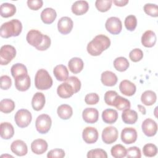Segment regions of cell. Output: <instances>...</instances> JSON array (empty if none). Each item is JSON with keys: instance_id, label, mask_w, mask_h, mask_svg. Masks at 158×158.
Segmentation results:
<instances>
[{"instance_id": "obj_28", "label": "cell", "mask_w": 158, "mask_h": 158, "mask_svg": "<svg viewBox=\"0 0 158 158\" xmlns=\"http://www.w3.org/2000/svg\"><path fill=\"white\" fill-rule=\"evenodd\" d=\"M102 120L108 124L115 123L118 118V112L113 109H107L102 113Z\"/></svg>"}, {"instance_id": "obj_21", "label": "cell", "mask_w": 158, "mask_h": 158, "mask_svg": "<svg viewBox=\"0 0 158 158\" xmlns=\"http://www.w3.org/2000/svg\"><path fill=\"white\" fill-rule=\"evenodd\" d=\"M101 80L104 85L107 86H113L117 83L118 78L114 72L107 70L102 73Z\"/></svg>"}, {"instance_id": "obj_30", "label": "cell", "mask_w": 158, "mask_h": 158, "mask_svg": "<svg viewBox=\"0 0 158 158\" xmlns=\"http://www.w3.org/2000/svg\"><path fill=\"white\" fill-rule=\"evenodd\" d=\"M16 12V7L15 5L4 2L1 5L0 7V14L1 17L4 18H8L13 16Z\"/></svg>"}, {"instance_id": "obj_11", "label": "cell", "mask_w": 158, "mask_h": 158, "mask_svg": "<svg viewBox=\"0 0 158 158\" xmlns=\"http://www.w3.org/2000/svg\"><path fill=\"white\" fill-rule=\"evenodd\" d=\"M82 137L86 143L93 144L98 141L99 133L94 127H87L83 130Z\"/></svg>"}, {"instance_id": "obj_5", "label": "cell", "mask_w": 158, "mask_h": 158, "mask_svg": "<svg viewBox=\"0 0 158 158\" xmlns=\"http://www.w3.org/2000/svg\"><path fill=\"white\" fill-rule=\"evenodd\" d=\"M31 114L29 110L25 109L19 110L14 116L15 122L20 128H25L28 127L31 123Z\"/></svg>"}, {"instance_id": "obj_39", "label": "cell", "mask_w": 158, "mask_h": 158, "mask_svg": "<svg viewBox=\"0 0 158 158\" xmlns=\"http://www.w3.org/2000/svg\"><path fill=\"white\" fill-rule=\"evenodd\" d=\"M143 152L146 157H154L157 153V148L152 143H148L143 146Z\"/></svg>"}, {"instance_id": "obj_34", "label": "cell", "mask_w": 158, "mask_h": 158, "mask_svg": "<svg viewBox=\"0 0 158 158\" xmlns=\"http://www.w3.org/2000/svg\"><path fill=\"white\" fill-rule=\"evenodd\" d=\"M113 106L115 107L119 110H124L130 109L131 104L129 100L118 95L114 102Z\"/></svg>"}, {"instance_id": "obj_36", "label": "cell", "mask_w": 158, "mask_h": 158, "mask_svg": "<svg viewBox=\"0 0 158 158\" xmlns=\"http://www.w3.org/2000/svg\"><path fill=\"white\" fill-rule=\"evenodd\" d=\"M15 102L10 99H4L0 102V110L2 112L9 114L15 109Z\"/></svg>"}, {"instance_id": "obj_19", "label": "cell", "mask_w": 158, "mask_h": 158, "mask_svg": "<svg viewBox=\"0 0 158 158\" xmlns=\"http://www.w3.org/2000/svg\"><path fill=\"white\" fill-rule=\"evenodd\" d=\"M57 93L61 98H69L73 96L75 93L72 86L68 83L64 81V83L59 85L57 88Z\"/></svg>"}, {"instance_id": "obj_10", "label": "cell", "mask_w": 158, "mask_h": 158, "mask_svg": "<svg viewBox=\"0 0 158 158\" xmlns=\"http://www.w3.org/2000/svg\"><path fill=\"white\" fill-rule=\"evenodd\" d=\"M44 35L40 31L36 30H30L26 36V40L28 44L31 46L37 48L39 46L43 40Z\"/></svg>"}, {"instance_id": "obj_31", "label": "cell", "mask_w": 158, "mask_h": 158, "mask_svg": "<svg viewBox=\"0 0 158 158\" xmlns=\"http://www.w3.org/2000/svg\"><path fill=\"white\" fill-rule=\"evenodd\" d=\"M57 113L61 119L68 120L72 116L73 109L68 104H62L58 107Z\"/></svg>"}, {"instance_id": "obj_9", "label": "cell", "mask_w": 158, "mask_h": 158, "mask_svg": "<svg viewBox=\"0 0 158 158\" xmlns=\"http://www.w3.org/2000/svg\"><path fill=\"white\" fill-rule=\"evenodd\" d=\"M120 137L123 143L127 144H132L137 139V131L134 128L126 127L122 130Z\"/></svg>"}, {"instance_id": "obj_33", "label": "cell", "mask_w": 158, "mask_h": 158, "mask_svg": "<svg viewBox=\"0 0 158 158\" xmlns=\"http://www.w3.org/2000/svg\"><path fill=\"white\" fill-rule=\"evenodd\" d=\"M10 72L12 77L14 78L19 76L28 74L26 66L21 63H17L14 64L10 69Z\"/></svg>"}, {"instance_id": "obj_46", "label": "cell", "mask_w": 158, "mask_h": 158, "mask_svg": "<svg viewBox=\"0 0 158 158\" xmlns=\"http://www.w3.org/2000/svg\"><path fill=\"white\" fill-rule=\"evenodd\" d=\"M128 158H140L141 153L139 148L136 146H132L127 150V156Z\"/></svg>"}, {"instance_id": "obj_50", "label": "cell", "mask_w": 158, "mask_h": 158, "mask_svg": "<svg viewBox=\"0 0 158 158\" xmlns=\"http://www.w3.org/2000/svg\"><path fill=\"white\" fill-rule=\"evenodd\" d=\"M28 7L33 10H37L42 7L43 1L42 0H28L27 1Z\"/></svg>"}, {"instance_id": "obj_4", "label": "cell", "mask_w": 158, "mask_h": 158, "mask_svg": "<svg viewBox=\"0 0 158 158\" xmlns=\"http://www.w3.org/2000/svg\"><path fill=\"white\" fill-rule=\"evenodd\" d=\"M16 56V49L11 45L6 44L1 48L0 64L1 65H7Z\"/></svg>"}, {"instance_id": "obj_26", "label": "cell", "mask_w": 158, "mask_h": 158, "mask_svg": "<svg viewBox=\"0 0 158 158\" xmlns=\"http://www.w3.org/2000/svg\"><path fill=\"white\" fill-rule=\"evenodd\" d=\"M68 66L70 71L73 73L77 74L80 73L83 69L84 63L80 57H73L69 60Z\"/></svg>"}, {"instance_id": "obj_53", "label": "cell", "mask_w": 158, "mask_h": 158, "mask_svg": "<svg viewBox=\"0 0 158 158\" xmlns=\"http://www.w3.org/2000/svg\"><path fill=\"white\" fill-rule=\"evenodd\" d=\"M137 107H138L139 110L141 112V113L142 114H143V115H145V114H146V108H145L143 106L140 105V104H138V105L137 106Z\"/></svg>"}, {"instance_id": "obj_17", "label": "cell", "mask_w": 158, "mask_h": 158, "mask_svg": "<svg viewBox=\"0 0 158 158\" xmlns=\"http://www.w3.org/2000/svg\"><path fill=\"white\" fill-rule=\"evenodd\" d=\"M119 89L120 92L125 96H133L136 90L135 85L128 80H122L119 85Z\"/></svg>"}, {"instance_id": "obj_22", "label": "cell", "mask_w": 158, "mask_h": 158, "mask_svg": "<svg viewBox=\"0 0 158 158\" xmlns=\"http://www.w3.org/2000/svg\"><path fill=\"white\" fill-rule=\"evenodd\" d=\"M72 12L76 15H81L89 9V4L86 1H75L72 6Z\"/></svg>"}, {"instance_id": "obj_1", "label": "cell", "mask_w": 158, "mask_h": 158, "mask_svg": "<svg viewBox=\"0 0 158 158\" xmlns=\"http://www.w3.org/2000/svg\"><path fill=\"white\" fill-rule=\"evenodd\" d=\"M110 45V39L104 35L96 36L87 45V51L91 56H99Z\"/></svg>"}, {"instance_id": "obj_29", "label": "cell", "mask_w": 158, "mask_h": 158, "mask_svg": "<svg viewBox=\"0 0 158 158\" xmlns=\"http://www.w3.org/2000/svg\"><path fill=\"white\" fill-rule=\"evenodd\" d=\"M137 112L130 109L123 110L122 114V118L123 122L126 124H134L138 120Z\"/></svg>"}, {"instance_id": "obj_7", "label": "cell", "mask_w": 158, "mask_h": 158, "mask_svg": "<svg viewBox=\"0 0 158 158\" xmlns=\"http://www.w3.org/2000/svg\"><path fill=\"white\" fill-rule=\"evenodd\" d=\"M105 27L107 31L112 35L119 34L122 29V24L120 19L117 17H111L107 19Z\"/></svg>"}, {"instance_id": "obj_44", "label": "cell", "mask_w": 158, "mask_h": 158, "mask_svg": "<svg viewBox=\"0 0 158 158\" xmlns=\"http://www.w3.org/2000/svg\"><path fill=\"white\" fill-rule=\"evenodd\" d=\"M129 57L131 61L137 62L143 59V52L139 48H135L130 52Z\"/></svg>"}, {"instance_id": "obj_49", "label": "cell", "mask_w": 158, "mask_h": 158, "mask_svg": "<svg viewBox=\"0 0 158 158\" xmlns=\"http://www.w3.org/2000/svg\"><path fill=\"white\" fill-rule=\"evenodd\" d=\"M1 80V88L4 90L8 89L12 85L11 78L7 75H2L0 77Z\"/></svg>"}, {"instance_id": "obj_13", "label": "cell", "mask_w": 158, "mask_h": 158, "mask_svg": "<svg viewBox=\"0 0 158 158\" xmlns=\"http://www.w3.org/2000/svg\"><path fill=\"white\" fill-rule=\"evenodd\" d=\"M73 27V22L69 17H62L57 22L58 31L62 35L69 34L72 31Z\"/></svg>"}, {"instance_id": "obj_47", "label": "cell", "mask_w": 158, "mask_h": 158, "mask_svg": "<svg viewBox=\"0 0 158 158\" xmlns=\"http://www.w3.org/2000/svg\"><path fill=\"white\" fill-rule=\"evenodd\" d=\"M99 101V97L97 93H91L87 94L85 97V102L88 105L96 104Z\"/></svg>"}, {"instance_id": "obj_42", "label": "cell", "mask_w": 158, "mask_h": 158, "mask_svg": "<svg viewBox=\"0 0 158 158\" xmlns=\"http://www.w3.org/2000/svg\"><path fill=\"white\" fill-rule=\"evenodd\" d=\"M87 157L93 158V157H101V158H107V152L102 149H94L89 151L87 153Z\"/></svg>"}, {"instance_id": "obj_18", "label": "cell", "mask_w": 158, "mask_h": 158, "mask_svg": "<svg viewBox=\"0 0 158 158\" xmlns=\"http://www.w3.org/2000/svg\"><path fill=\"white\" fill-rule=\"evenodd\" d=\"M48 143L43 139H35L31 144V149L36 154H42L48 149Z\"/></svg>"}, {"instance_id": "obj_15", "label": "cell", "mask_w": 158, "mask_h": 158, "mask_svg": "<svg viewBox=\"0 0 158 158\" xmlns=\"http://www.w3.org/2000/svg\"><path fill=\"white\" fill-rule=\"evenodd\" d=\"M10 149L13 153L18 156H23L28 152V148L26 143L20 139L14 141L10 145Z\"/></svg>"}, {"instance_id": "obj_8", "label": "cell", "mask_w": 158, "mask_h": 158, "mask_svg": "<svg viewBox=\"0 0 158 158\" xmlns=\"http://www.w3.org/2000/svg\"><path fill=\"white\" fill-rule=\"evenodd\" d=\"M118 135V130L115 127H107L102 131V139L104 143L110 144L117 139Z\"/></svg>"}, {"instance_id": "obj_38", "label": "cell", "mask_w": 158, "mask_h": 158, "mask_svg": "<svg viewBox=\"0 0 158 158\" xmlns=\"http://www.w3.org/2000/svg\"><path fill=\"white\" fill-rule=\"evenodd\" d=\"M112 3V0H97L95 2V6L99 11L105 12L110 9Z\"/></svg>"}, {"instance_id": "obj_16", "label": "cell", "mask_w": 158, "mask_h": 158, "mask_svg": "<svg viewBox=\"0 0 158 158\" xmlns=\"http://www.w3.org/2000/svg\"><path fill=\"white\" fill-rule=\"evenodd\" d=\"M14 80L15 88L20 91H25L30 87L31 80L28 74L17 77Z\"/></svg>"}, {"instance_id": "obj_27", "label": "cell", "mask_w": 158, "mask_h": 158, "mask_svg": "<svg viewBox=\"0 0 158 158\" xmlns=\"http://www.w3.org/2000/svg\"><path fill=\"white\" fill-rule=\"evenodd\" d=\"M0 135L4 139H10L14 135V128L12 125L9 122H2L0 125Z\"/></svg>"}, {"instance_id": "obj_45", "label": "cell", "mask_w": 158, "mask_h": 158, "mask_svg": "<svg viewBox=\"0 0 158 158\" xmlns=\"http://www.w3.org/2000/svg\"><path fill=\"white\" fill-rule=\"evenodd\" d=\"M118 93L115 91L113 90H109L106 92L104 94V101L109 106H113L114 102L116 98V97L118 96Z\"/></svg>"}, {"instance_id": "obj_12", "label": "cell", "mask_w": 158, "mask_h": 158, "mask_svg": "<svg viewBox=\"0 0 158 158\" xmlns=\"http://www.w3.org/2000/svg\"><path fill=\"white\" fill-rule=\"evenodd\" d=\"M141 128L144 135L149 137L154 136L157 131V123L149 118L145 119L143 122Z\"/></svg>"}, {"instance_id": "obj_14", "label": "cell", "mask_w": 158, "mask_h": 158, "mask_svg": "<svg viewBox=\"0 0 158 158\" xmlns=\"http://www.w3.org/2000/svg\"><path fill=\"white\" fill-rule=\"evenodd\" d=\"M83 120L88 123H94L99 118V112L96 108L87 107L82 112Z\"/></svg>"}, {"instance_id": "obj_43", "label": "cell", "mask_w": 158, "mask_h": 158, "mask_svg": "<svg viewBox=\"0 0 158 158\" xmlns=\"http://www.w3.org/2000/svg\"><path fill=\"white\" fill-rule=\"evenodd\" d=\"M65 82L69 83L73 88L74 93H76L80 90L81 88V81L80 80L75 76L69 77Z\"/></svg>"}, {"instance_id": "obj_2", "label": "cell", "mask_w": 158, "mask_h": 158, "mask_svg": "<svg viewBox=\"0 0 158 158\" xmlns=\"http://www.w3.org/2000/svg\"><path fill=\"white\" fill-rule=\"evenodd\" d=\"M22 30V24L18 19H12L2 23L0 28V35L4 38L19 36Z\"/></svg>"}, {"instance_id": "obj_6", "label": "cell", "mask_w": 158, "mask_h": 158, "mask_svg": "<svg viewBox=\"0 0 158 158\" xmlns=\"http://www.w3.org/2000/svg\"><path fill=\"white\" fill-rule=\"evenodd\" d=\"M52 125V120L49 115L43 114L38 116L35 122V127L36 130L41 134L47 133Z\"/></svg>"}, {"instance_id": "obj_40", "label": "cell", "mask_w": 158, "mask_h": 158, "mask_svg": "<svg viewBox=\"0 0 158 158\" xmlns=\"http://www.w3.org/2000/svg\"><path fill=\"white\" fill-rule=\"evenodd\" d=\"M125 28L129 31H133L135 30L137 26V19L136 17L133 15H128L124 22Z\"/></svg>"}, {"instance_id": "obj_37", "label": "cell", "mask_w": 158, "mask_h": 158, "mask_svg": "<svg viewBox=\"0 0 158 158\" xmlns=\"http://www.w3.org/2000/svg\"><path fill=\"white\" fill-rule=\"evenodd\" d=\"M111 155L115 158H123L127 156V149L123 145L117 144L112 147Z\"/></svg>"}, {"instance_id": "obj_52", "label": "cell", "mask_w": 158, "mask_h": 158, "mask_svg": "<svg viewBox=\"0 0 158 158\" xmlns=\"http://www.w3.org/2000/svg\"><path fill=\"white\" fill-rule=\"evenodd\" d=\"M113 2L117 6L123 7L128 3V0H114Z\"/></svg>"}, {"instance_id": "obj_48", "label": "cell", "mask_w": 158, "mask_h": 158, "mask_svg": "<svg viewBox=\"0 0 158 158\" xmlns=\"http://www.w3.org/2000/svg\"><path fill=\"white\" fill-rule=\"evenodd\" d=\"M65 151L62 149H54L48 152L47 157L48 158H62L65 156Z\"/></svg>"}, {"instance_id": "obj_25", "label": "cell", "mask_w": 158, "mask_h": 158, "mask_svg": "<svg viewBox=\"0 0 158 158\" xmlns=\"http://www.w3.org/2000/svg\"><path fill=\"white\" fill-rule=\"evenodd\" d=\"M46 102L45 96L43 93L40 92L36 93L31 99V106L35 110L40 111L44 106Z\"/></svg>"}, {"instance_id": "obj_23", "label": "cell", "mask_w": 158, "mask_h": 158, "mask_svg": "<svg viewBox=\"0 0 158 158\" xmlns=\"http://www.w3.org/2000/svg\"><path fill=\"white\" fill-rule=\"evenodd\" d=\"M53 73L56 78L60 81H65L69 78V70L66 66L59 64L53 69Z\"/></svg>"}, {"instance_id": "obj_35", "label": "cell", "mask_w": 158, "mask_h": 158, "mask_svg": "<svg viewBox=\"0 0 158 158\" xmlns=\"http://www.w3.org/2000/svg\"><path fill=\"white\" fill-rule=\"evenodd\" d=\"M114 67L118 72H124L129 67L130 64L127 58L124 57H117L114 60Z\"/></svg>"}, {"instance_id": "obj_51", "label": "cell", "mask_w": 158, "mask_h": 158, "mask_svg": "<svg viewBox=\"0 0 158 158\" xmlns=\"http://www.w3.org/2000/svg\"><path fill=\"white\" fill-rule=\"evenodd\" d=\"M51 43V38L48 35H44L43 42L39 46L36 48V49L39 51H45L50 47Z\"/></svg>"}, {"instance_id": "obj_20", "label": "cell", "mask_w": 158, "mask_h": 158, "mask_svg": "<svg viewBox=\"0 0 158 158\" xmlns=\"http://www.w3.org/2000/svg\"><path fill=\"white\" fill-rule=\"evenodd\" d=\"M156 40V33L152 30H147L141 36V43L144 47L152 48L155 45Z\"/></svg>"}, {"instance_id": "obj_3", "label": "cell", "mask_w": 158, "mask_h": 158, "mask_svg": "<svg viewBox=\"0 0 158 158\" xmlns=\"http://www.w3.org/2000/svg\"><path fill=\"white\" fill-rule=\"evenodd\" d=\"M52 79L48 72L43 69H40L35 77V85L38 89L46 90L52 85Z\"/></svg>"}, {"instance_id": "obj_24", "label": "cell", "mask_w": 158, "mask_h": 158, "mask_svg": "<svg viewBox=\"0 0 158 158\" xmlns=\"http://www.w3.org/2000/svg\"><path fill=\"white\" fill-rule=\"evenodd\" d=\"M57 17L56 11L51 7H47L43 10L41 13V19L45 24H51Z\"/></svg>"}, {"instance_id": "obj_32", "label": "cell", "mask_w": 158, "mask_h": 158, "mask_svg": "<svg viewBox=\"0 0 158 158\" xmlns=\"http://www.w3.org/2000/svg\"><path fill=\"white\" fill-rule=\"evenodd\" d=\"M157 99V96L155 92L151 90L145 91L141 96V101L142 103L146 106L153 105Z\"/></svg>"}, {"instance_id": "obj_41", "label": "cell", "mask_w": 158, "mask_h": 158, "mask_svg": "<svg viewBox=\"0 0 158 158\" xmlns=\"http://www.w3.org/2000/svg\"><path fill=\"white\" fill-rule=\"evenodd\" d=\"M144 12L153 17H157L158 16V7L155 4L147 3L143 7Z\"/></svg>"}]
</instances>
